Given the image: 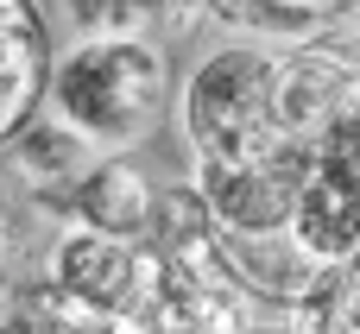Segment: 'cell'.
Masks as SVG:
<instances>
[{
  "label": "cell",
  "mask_w": 360,
  "mask_h": 334,
  "mask_svg": "<svg viewBox=\"0 0 360 334\" xmlns=\"http://www.w3.org/2000/svg\"><path fill=\"white\" fill-rule=\"evenodd\" d=\"M209 19V6H158V25L152 32H165V38H184L190 25H202Z\"/></svg>",
  "instance_id": "obj_7"
},
{
  "label": "cell",
  "mask_w": 360,
  "mask_h": 334,
  "mask_svg": "<svg viewBox=\"0 0 360 334\" xmlns=\"http://www.w3.org/2000/svg\"><path fill=\"white\" fill-rule=\"evenodd\" d=\"M152 208H158V196H152L146 177H139L133 164H120V158H101V164L57 202V215L76 221L82 234L127 240V246H139V240L152 234Z\"/></svg>",
  "instance_id": "obj_2"
},
{
  "label": "cell",
  "mask_w": 360,
  "mask_h": 334,
  "mask_svg": "<svg viewBox=\"0 0 360 334\" xmlns=\"http://www.w3.org/2000/svg\"><path fill=\"white\" fill-rule=\"evenodd\" d=\"M329 13L335 6H209V19H221L228 32L278 38V44H297V51L329 38Z\"/></svg>",
  "instance_id": "obj_4"
},
{
  "label": "cell",
  "mask_w": 360,
  "mask_h": 334,
  "mask_svg": "<svg viewBox=\"0 0 360 334\" xmlns=\"http://www.w3.org/2000/svg\"><path fill=\"white\" fill-rule=\"evenodd\" d=\"M165 107V57L158 44H76L57 69V114L89 139V145H133L152 133Z\"/></svg>",
  "instance_id": "obj_1"
},
{
  "label": "cell",
  "mask_w": 360,
  "mask_h": 334,
  "mask_svg": "<svg viewBox=\"0 0 360 334\" xmlns=\"http://www.w3.org/2000/svg\"><path fill=\"white\" fill-rule=\"evenodd\" d=\"M297 316H310V322H304L310 334H360V265L335 272V278H329V290H323V297H310Z\"/></svg>",
  "instance_id": "obj_6"
},
{
  "label": "cell",
  "mask_w": 360,
  "mask_h": 334,
  "mask_svg": "<svg viewBox=\"0 0 360 334\" xmlns=\"http://www.w3.org/2000/svg\"><path fill=\"white\" fill-rule=\"evenodd\" d=\"M95 164H101L95 145H89L63 114H38L32 126L13 133V171H19V183L38 189V208H57Z\"/></svg>",
  "instance_id": "obj_3"
},
{
  "label": "cell",
  "mask_w": 360,
  "mask_h": 334,
  "mask_svg": "<svg viewBox=\"0 0 360 334\" xmlns=\"http://www.w3.org/2000/svg\"><path fill=\"white\" fill-rule=\"evenodd\" d=\"M38 44H32V19L25 6H6V126L19 133L25 126V107H32V76H38Z\"/></svg>",
  "instance_id": "obj_5"
}]
</instances>
